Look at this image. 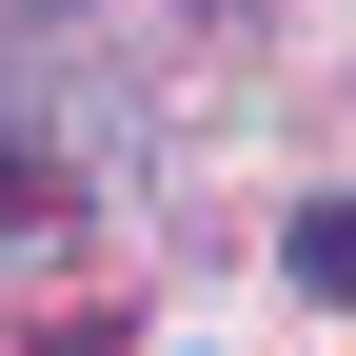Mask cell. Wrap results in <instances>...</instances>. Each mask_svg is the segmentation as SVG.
Here are the masks:
<instances>
[{
	"instance_id": "6da1fadb",
	"label": "cell",
	"mask_w": 356,
	"mask_h": 356,
	"mask_svg": "<svg viewBox=\"0 0 356 356\" xmlns=\"http://www.w3.org/2000/svg\"><path fill=\"white\" fill-rule=\"evenodd\" d=\"M277 277H297V297H356V198H297V238H277Z\"/></svg>"
}]
</instances>
